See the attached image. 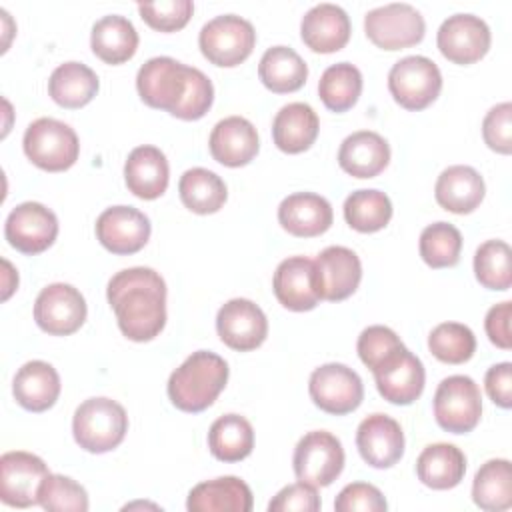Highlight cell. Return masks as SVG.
<instances>
[{"instance_id":"obj_3","label":"cell","mask_w":512,"mask_h":512,"mask_svg":"<svg viewBox=\"0 0 512 512\" xmlns=\"http://www.w3.org/2000/svg\"><path fill=\"white\" fill-rule=\"evenodd\" d=\"M128 432V416L122 404L98 396L84 400L72 418L76 444L92 454H104L120 446Z\"/></svg>"},{"instance_id":"obj_7","label":"cell","mask_w":512,"mask_h":512,"mask_svg":"<svg viewBox=\"0 0 512 512\" xmlns=\"http://www.w3.org/2000/svg\"><path fill=\"white\" fill-rule=\"evenodd\" d=\"M190 70L192 66H186L170 56L150 58L136 74V88L142 102L150 108L174 114L188 92Z\"/></svg>"},{"instance_id":"obj_16","label":"cell","mask_w":512,"mask_h":512,"mask_svg":"<svg viewBox=\"0 0 512 512\" xmlns=\"http://www.w3.org/2000/svg\"><path fill=\"white\" fill-rule=\"evenodd\" d=\"M216 332L228 348L250 352L266 340L268 320L252 300L232 298L216 314Z\"/></svg>"},{"instance_id":"obj_39","label":"cell","mask_w":512,"mask_h":512,"mask_svg":"<svg viewBox=\"0 0 512 512\" xmlns=\"http://www.w3.org/2000/svg\"><path fill=\"white\" fill-rule=\"evenodd\" d=\"M344 218L356 232H378L392 218V202L380 190L362 188L344 200Z\"/></svg>"},{"instance_id":"obj_23","label":"cell","mask_w":512,"mask_h":512,"mask_svg":"<svg viewBox=\"0 0 512 512\" xmlns=\"http://www.w3.org/2000/svg\"><path fill=\"white\" fill-rule=\"evenodd\" d=\"M208 148L216 162L228 168H238L254 160L260 148V140L250 120L242 116H228L216 122L212 128Z\"/></svg>"},{"instance_id":"obj_17","label":"cell","mask_w":512,"mask_h":512,"mask_svg":"<svg viewBox=\"0 0 512 512\" xmlns=\"http://www.w3.org/2000/svg\"><path fill=\"white\" fill-rule=\"evenodd\" d=\"M376 388L384 400L408 406L420 398L426 382L424 364L406 346L372 370Z\"/></svg>"},{"instance_id":"obj_9","label":"cell","mask_w":512,"mask_h":512,"mask_svg":"<svg viewBox=\"0 0 512 512\" xmlns=\"http://www.w3.org/2000/svg\"><path fill=\"white\" fill-rule=\"evenodd\" d=\"M292 466L300 482L314 488L330 486L344 468L342 442L326 430H312L298 440Z\"/></svg>"},{"instance_id":"obj_46","label":"cell","mask_w":512,"mask_h":512,"mask_svg":"<svg viewBox=\"0 0 512 512\" xmlns=\"http://www.w3.org/2000/svg\"><path fill=\"white\" fill-rule=\"evenodd\" d=\"M482 138L498 154L512 152V104L502 102L488 110L482 120Z\"/></svg>"},{"instance_id":"obj_45","label":"cell","mask_w":512,"mask_h":512,"mask_svg":"<svg viewBox=\"0 0 512 512\" xmlns=\"http://www.w3.org/2000/svg\"><path fill=\"white\" fill-rule=\"evenodd\" d=\"M138 12L150 28L158 32H176L188 24L194 12V4L190 0L140 2Z\"/></svg>"},{"instance_id":"obj_36","label":"cell","mask_w":512,"mask_h":512,"mask_svg":"<svg viewBox=\"0 0 512 512\" xmlns=\"http://www.w3.org/2000/svg\"><path fill=\"white\" fill-rule=\"evenodd\" d=\"M472 500L486 512H502L512 506V468L506 458H494L480 466L472 482Z\"/></svg>"},{"instance_id":"obj_22","label":"cell","mask_w":512,"mask_h":512,"mask_svg":"<svg viewBox=\"0 0 512 512\" xmlns=\"http://www.w3.org/2000/svg\"><path fill=\"white\" fill-rule=\"evenodd\" d=\"M350 18L344 8L322 2L312 6L300 22L302 42L320 54H332L342 50L350 40Z\"/></svg>"},{"instance_id":"obj_19","label":"cell","mask_w":512,"mask_h":512,"mask_svg":"<svg viewBox=\"0 0 512 512\" xmlns=\"http://www.w3.org/2000/svg\"><path fill=\"white\" fill-rule=\"evenodd\" d=\"M152 226L144 212L132 206L106 208L96 220V238L112 254H134L150 238Z\"/></svg>"},{"instance_id":"obj_5","label":"cell","mask_w":512,"mask_h":512,"mask_svg":"<svg viewBox=\"0 0 512 512\" xmlns=\"http://www.w3.org/2000/svg\"><path fill=\"white\" fill-rule=\"evenodd\" d=\"M198 46L202 56L222 68L242 64L256 46L254 26L236 14H222L208 20L200 34Z\"/></svg>"},{"instance_id":"obj_20","label":"cell","mask_w":512,"mask_h":512,"mask_svg":"<svg viewBox=\"0 0 512 512\" xmlns=\"http://www.w3.org/2000/svg\"><path fill=\"white\" fill-rule=\"evenodd\" d=\"M356 446L372 468H392L404 454V432L386 414H370L356 430Z\"/></svg>"},{"instance_id":"obj_35","label":"cell","mask_w":512,"mask_h":512,"mask_svg":"<svg viewBox=\"0 0 512 512\" xmlns=\"http://www.w3.org/2000/svg\"><path fill=\"white\" fill-rule=\"evenodd\" d=\"M208 448L222 462H240L254 448V428L240 414H224L208 430Z\"/></svg>"},{"instance_id":"obj_1","label":"cell","mask_w":512,"mask_h":512,"mask_svg":"<svg viewBox=\"0 0 512 512\" xmlns=\"http://www.w3.org/2000/svg\"><path fill=\"white\" fill-rule=\"evenodd\" d=\"M120 332L134 342L154 340L166 326V282L146 266L116 272L106 288Z\"/></svg>"},{"instance_id":"obj_18","label":"cell","mask_w":512,"mask_h":512,"mask_svg":"<svg viewBox=\"0 0 512 512\" xmlns=\"http://www.w3.org/2000/svg\"><path fill=\"white\" fill-rule=\"evenodd\" d=\"M314 276L320 300L340 302L356 292L362 280V264L354 250L328 246L314 260Z\"/></svg>"},{"instance_id":"obj_40","label":"cell","mask_w":512,"mask_h":512,"mask_svg":"<svg viewBox=\"0 0 512 512\" xmlns=\"http://www.w3.org/2000/svg\"><path fill=\"white\" fill-rule=\"evenodd\" d=\"M418 250L430 268L456 266L462 252V234L448 222H434L422 230Z\"/></svg>"},{"instance_id":"obj_32","label":"cell","mask_w":512,"mask_h":512,"mask_svg":"<svg viewBox=\"0 0 512 512\" xmlns=\"http://www.w3.org/2000/svg\"><path fill=\"white\" fill-rule=\"evenodd\" d=\"M92 52L106 64H122L136 54L138 32L134 24L118 14L102 16L92 26Z\"/></svg>"},{"instance_id":"obj_49","label":"cell","mask_w":512,"mask_h":512,"mask_svg":"<svg viewBox=\"0 0 512 512\" xmlns=\"http://www.w3.org/2000/svg\"><path fill=\"white\" fill-rule=\"evenodd\" d=\"M320 496L314 486L306 482H296L284 486L268 504L270 512H316L320 510Z\"/></svg>"},{"instance_id":"obj_34","label":"cell","mask_w":512,"mask_h":512,"mask_svg":"<svg viewBox=\"0 0 512 512\" xmlns=\"http://www.w3.org/2000/svg\"><path fill=\"white\" fill-rule=\"evenodd\" d=\"M100 82L92 68L82 62H64L60 64L48 80L50 98L62 108H82L98 92Z\"/></svg>"},{"instance_id":"obj_6","label":"cell","mask_w":512,"mask_h":512,"mask_svg":"<svg viewBox=\"0 0 512 512\" xmlns=\"http://www.w3.org/2000/svg\"><path fill=\"white\" fill-rule=\"evenodd\" d=\"M482 416V394L478 384L464 374L444 378L434 394V418L452 434L472 432Z\"/></svg>"},{"instance_id":"obj_8","label":"cell","mask_w":512,"mask_h":512,"mask_svg":"<svg viewBox=\"0 0 512 512\" xmlns=\"http://www.w3.org/2000/svg\"><path fill=\"white\" fill-rule=\"evenodd\" d=\"M388 90L406 110L428 108L442 90V74L426 56H404L388 72Z\"/></svg>"},{"instance_id":"obj_13","label":"cell","mask_w":512,"mask_h":512,"mask_svg":"<svg viewBox=\"0 0 512 512\" xmlns=\"http://www.w3.org/2000/svg\"><path fill=\"white\" fill-rule=\"evenodd\" d=\"M492 34L488 24L474 14L448 16L436 34L440 54L460 66L478 62L490 50Z\"/></svg>"},{"instance_id":"obj_47","label":"cell","mask_w":512,"mask_h":512,"mask_svg":"<svg viewBox=\"0 0 512 512\" xmlns=\"http://www.w3.org/2000/svg\"><path fill=\"white\" fill-rule=\"evenodd\" d=\"M212 102H214V86L210 78L202 70L192 66L188 92L172 116L180 120H198L210 110Z\"/></svg>"},{"instance_id":"obj_44","label":"cell","mask_w":512,"mask_h":512,"mask_svg":"<svg viewBox=\"0 0 512 512\" xmlns=\"http://www.w3.org/2000/svg\"><path fill=\"white\" fill-rule=\"evenodd\" d=\"M400 348H404L402 340L396 336V332L388 326L374 324L360 332L358 336V356L362 364L370 370L380 366L384 360H388L392 354H396Z\"/></svg>"},{"instance_id":"obj_12","label":"cell","mask_w":512,"mask_h":512,"mask_svg":"<svg viewBox=\"0 0 512 512\" xmlns=\"http://www.w3.org/2000/svg\"><path fill=\"white\" fill-rule=\"evenodd\" d=\"M86 300L78 288L64 282L48 284L34 302V320L50 336H70L86 320Z\"/></svg>"},{"instance_id":"obj_14","label":"cell","mask_w":512,"mask_h":512,"mask_svg":"<svg viewBox=\"0 0 512 512\" xmlns=\"http://www.w3.org/2000/svg\"><path fill=\"white\" fill-rule=\"evenodd\" d=\"M48 466L36 454L14 450L0 458V500L12 508L38 504V490L48 476Z\"/></svg>"},{"instance_id":"obj_11","label":"cell","mask_w":512,"mask_h":512,"mask_svg":"<svg viewBox=\"0 0 512 512\" xmlns=\"http://www.w3.org/2000/svg\"><path fill=\"white\" fill-rule=\"evenodd\" d=\"M312 402L334 416L354 412L364 400V384L358 372L340 362L318 366L308 380Z\"/></svg>"},{"instance_id":"obj_25","label":"cell","mask_w":512,"mask_h":512,"mask_svg":"<svg viewBox=\"0 0 512 512\" xmlns=\"http://www.w3.org/2000/svg\"><path fill=\"white\" fill-rule=\"evenodd\" d=\"M124 180L128 190L142 200L160 198L170 180V168L164 152L156 146H136L124 164Z\"/></svg>"},{"instance_id":"obj_37","label":"cell","mask_w":512,"mask_h":512,"mask_svg":"<svg viewBox=\"0 0 512 512\" xmlns=\"http://www.w3.org/2000/svg\"><path fill=\"white\" fill-rule=\"evenodd\" d=\"M178 194L182 204L194 214H214L228 198L224 180L208 168L186 170L180 176Z\"/></svg>"},{"instance_id":"obj_31","label":"cell","mask_w":512,"mask_h":512,"mask_svg":"<svg viewBox=\"0 0 512 512\" xmlns=\"http://www.w3.org/2000/svg\"><path fill=\"white\" fill-rule=\"evenodd\" d=\"M466 472L464 452L448 442L426 446L416 460L418 480L432 490H450L458 486Z\"/></svg>"},{"instance_id":"obj_24","label":"cell","mask_w":512,"mask_h":512,"mask_svg":"<svg viewBox=\"0 0 512 512\" xmlns=\"http://www.w3.org/2000/svg\"><path fill=\"white\" fill-rule=\"evenodd\" d=\"M334 214L330 202L314 192H294L278 206L280 226L298 238H314L332 226Z\"/></svg>"},{"instance_id":"obj_4","label":"cell","mask_w":512,"mask_h":512,"mask_svg":"<svg viewBox=\"0 0 512 512\" xmlns=\"http://www.w3.org/2000/svg\"><path fill=\"white\" fill-rule=\"evenodd\" d=\"M22 146L28 160L46 172L68 170L80 154L76 132L56 118L34 120L24 132Z\"/></svg>"},{"instance_id":"obj_48","label":"cell","mask_w":512,"mask_h":512,"mask_svg":"<svg viewBox=\"0 0 512 512\" xmlns=\"http://www.w3.org/2000/svg\"><path fill=\"white\" fill-rule=\"evenodd\" d=\"M388 502L384 494L366 482H352L340 490L334 500L336 512H384Z\"/></svg>"},{"instance_id":"obj_27","label":"cell","mask_w":512,"mask_h":512,"mask_svg":"<svg viewBox=\"0 0 512 512\" xmlns=\"http://www.w3.org/2000/svg\"><path fill=\"white\" fill-rule=\"evenodd\" d=\"M390 162L388 142L372 130H358L346 136L338 150L340 168L354 178H374Z\"/></svg>"},{"instance_id":"obj_10","label":"cell","mask_w":512,"mask_h":512,"mask_svg":"<svg viewBox=\"0 0 512 512\" xmlns=\"http://www.w3.org/2000/svg\"><path fill=\"white\" fill-rule=\"evenodd\" d=\"M364 32L382 50H402L422 42L426 22L412 4L392 2L364 16Z\"/></svg>"},{"instance_id":"obj_38","label":"cell","mask_w":512,"mask_h":512,"mask_svg":"<svg viewBox=\"0 0 512 512\" xmlns=\"http://www.w3.org/2000/svg\"><path fill=\"white\" fill-rule=\"evenodd\" d=\"M362 94V72L350 62L328 66L318 82V96L332 112L350 110Z\"/></svg>"},{"instance_id":"obj_51","label":"cell","mask_w":512,"mask_h":512,"mask_svg":"<svg viewBox=\"0 0 512 512\" xmlns=\"http://www.w3.org/2000/svg\"><path fill=\"white\" fill-rule=\"evenodd\" d=\"M484 384L490 400L496 406L506 410L512 406V364L510 362H500L488 368Z\"/></svg>"},{"instance_id":"obj_15","label":"cell","mask_w":512,"mask_h":512,"mask_svg":"<svg viewBox=\"0 0 512 512\" xmlns=\"http://www.w3.org/2000/svg\"><path fill=\"white\" fill-rule=\"evenodd\" d=\"M4 236L12 248L34 256L54 244L58 236V218L40 202H22L8 214Z\"/></svg>"},{"instance_id":"obj_28","label":"cell","mask_w":512,"mask_h":512,"mask_svg":"<svg viewBox=\"0 0 512 512\" xmlns=\"http://www.w3.org/2000/svg\"><path fill=\"white\" fill-rule=\"evenodd\" d=\"M252 490L238 476H220L196 484L186 500L190 512H250Z\"/></svg>"},{"instance_id":"obj_50","label":"cell","mask_w":512,"mask_h":512,"mask_svg":"<svg viewBox=\"0 0 512 512\" xmlns=\"http://www.w3.org/2000/svg\"><path fill=\"white\" fill-rule=\"evenodd\" d=\"M510 318H512V302H500L494 304L484 320V328L488 334V340L502 348L510 350L512 348V334H510Z\"/></svg>"},{"instance_id":"obj_33","label":"cell","mask_w":512,"mask_h":512,"mask_svg":"<svg viewBox=\"0 0 512 512\" xmlns=\"http://www.w3.org/2000/svg\"><path fill=\"white\" fill-rule=\"evenodd\" d=\"M258 76L270 92L288 94L304 86L308 66L296 50L288 46H272L260 58Z\"/></svg>"},{"instance_id":"obj_30","label":"cell","mask_w":512,"mask_h":512,"mask_svg":"<svg viewBox=\"0 0 512 512\" xmlns=\"http://www.w3.org/2000/svg\"><path fill=\"white\" fill-rule=\"evenodd\" d=\"M320 122L314 108L306 102H290L282 106L272 122V140L286 154L308 150L318 136Z\"/></svg>"},{"instance_id":"obj_42","label":"cell","mask_w":512,"mask_h":512,"mask_svg":"<svg viewBox=\"0 0 512 512\" xmlns=\"http://www.w3.org/2000/svg\"><path fill=\"white\" fill-rule=\"evenodd\" d=\"M512 250L504 240H486L474 254L476 280L488 290H508L512 284Z\"/></svg>"},{"instance_id":"obj_2","label":"cell","mask_w":512,"mask_h":512,"mask_svg":"<svg viewBox=\"0 0 512 512\" xmlns=\"http://www.w3.org/2000/svg\"><path fill=\"white\" fill-rule=\"evenodd\" d=\"M228 364L222 356L192 352L168 378V398L182 412H202L214 404L228 382Z\"/></svg>"},{"instance_id":"obj_41","label":"cell","mask_w":512,"mask_h":512,"mask_svg":"<svg viewBox=\"0 0 512 512\" xmlns=\"http://www.w3.org/2000/svg\"><path fill=\"white\" fill-rule=\"evenodd\" d=\"M432 356L444 364H464L476 352L474 332L460 322H442L428 336Z\"/></svg>"},{"instance_id":"obj_52","label":"cell","mask_w":512,"mask_h":512,"mask_svg":"<svg viewBox=\"0 0 512 512\" xmlns=\"http://www.w3.org/2000/svg\"><path fill=\"white\" fill-rule=\"evenodd\" d=\"M4 270H6V278H4V294L2 300H8V296L12 294V290L18 286V274L12 270V264L8 260H2Z\"/></svg>"},{"instance_id":"obj_29","label":"cell","mask_w":512,"mask_h":512,"mask_svg":"<svg viewBox=\"0 0 512 512\" xmlns=\"http://www.w3.org/2000/svg\"><path fill=\"white\" fill-rule=\"evenodd\" d=\"M12 394L24 410L44 412L52 408L60 396V376L52 364L30 360L18 368Z\"/></svg>"},{"instance_id":"obj_43","label":"cell","mask_w":512,"mask_h":512,"mask_svg":"<svg viewBox=\"0 0 512 512\" xmlns=\"http://www.w3.org/2000/svg\"><path fill=\"white\" fill-rule=\"evenodd\" d=\"M38 504L50 512H86L90 502L86 490L62 474H48L38 490Z\"/></svg>"},{"instance_id":"obj_21","label":"cell","mask_w":512,"mask_h":512,"mask_svg":"<svg viewBox=\"0 0 512 512\" xmlns=\"http://www.w3.org/2000/svg\"><path fill=\"white\" fill-rule=\"evenodd\" d=\"M272 290L278 302L292 312L316 308L320 296L316 288L314 260L306 256H290L282 260L274 272Z\"/></svg>"},{"instance_id":"obj_26","label":"cell","mask_w":512,"mask_h":512,"mask_svg":"<svg viewBox=\"0 0 512 512\" xmlns=\"http://www.w3.org/2000/svg\"><path fill=\"white\" fill-rule=\"evenodd\" d=\"M484 194V178L478 170L464 164L448 166L446 170H442L434 186L436 202L452 214L474 212L484 200Z\"/></svg>"}]
</instances>
